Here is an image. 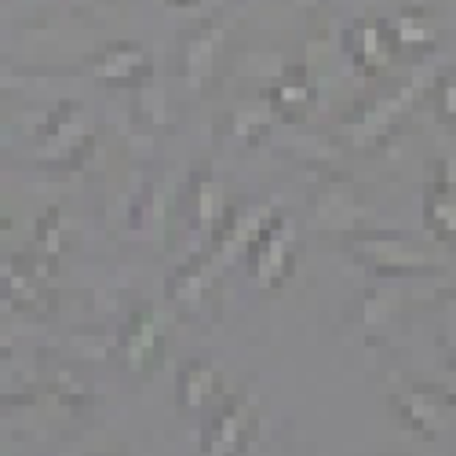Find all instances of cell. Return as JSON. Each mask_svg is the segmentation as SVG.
Returning a JSON list of instances; mask_svg holds the SVG:
<instances>
[{"label": "cell", "instance_id": "1", "mask_svg": "<svg viewBox=\"0 0 456 456\" xmlns=\"http://www.w3.org/2000/svg\"><path fill=\"white\" fill-rule=\"evenodd\" d=\"M296 259H299L296 234H292V226L281 219V223H267L252 238L248 271L263 289H281L296 274Z\"/></svg>", "mask_w": 456, "mask_h": 456}, {"label": "cell", "instance_id": "4", "mask_svg": "<svg viewBox=\"0 0 456 456\" xmlns=\"http://www.w3.org/2000/svg\"><path fill=\"white\" fill-rule=\"evenodd\" d=\"M424 226H428L435 238L456 245V190H452L449 183H431V186H428V198H424Z\"/></svg>", "mask_w": 456, "mask_h": 456}, {"label": "cell", "instance_id": "10", "mask_svg": "<svg viewBox=\"0 0 456 456\" xmlns=\"http://www.w3.org/2000/svg\"><path fill=\"white\" fill-rule=\"evenodd\" d=\"M165 4H168V8H194L198 0H165Z\"/></svg>", "mask_w": 456, "mask_h": 456}, {"label": "cell", "instance_id": "3", "mask_svg": "<svg viewBox=\"0 0 456 456\" xmlns=\"http://www.w3.org/2000/svg\"><path fill=\"white\" fill-rule=\"evenodd\" d=\"M347 48H351L354 66L365 69V73L387 69V62L398 55L395 29L384 19H362V22H354L351 26V37H347Z\"/></svg>", "mask_w": 456, "mask_h": 456}, {"label": "cell", "instance_id": "8", "mask_svg": "<svg viewBox=\"0 0 456 456\" xmlns=\"http://www.w3.org/2000/svg\"><path fill=\"white\" fill-rule=\"evenodd\" d=\"M289 99H299V102L307 106V110H311V102H314V88H311V81L303 77V73H296V69H292L289 77H285V81L274 88V110L281 113V110L289 106Z\"/></svg>", "mask_w": 456, "mask_h": 456}, {"label": "cell", "instance_id": "5", "mask_svg": "<svg viewBox=\"0 0 456 456\" xmlns=\"http://www.w3.org/2000/svg\"><path fill=\"white\" fill-rule=\"evenodd\" d=\"M146 69H150V62L139 45H110L95 66V73L106 81H132V73H146Z\"/></svg>", "mask_w": 456, "mask_h": 456}, {"label": "cell", "instance_id": "9", "mask_svg": "<svg viewBox=\"0 0 456 456\" xmlns=\"http://www.w3.org/2000/svg\"><path fill=\"white\" fill-rule=\"evenodd\" d=\"M456 118V69L442 81V121Z\"/></svg>", "mask_w": 456, "mask_h": 456}, {"label": "cell", "instance_id": "6", "mask_svg": "<svg viewBox=\"0 0 456 456\" xmlns=\"http://www.w3.org/2000/svg\"><path fill=\"white\" fill-rule=\"evenodd\" d=\"M216 391H219V376L208 365H201V362H190L186 372L179 376V402L194 405V409L208 405Z\"/></svg>", "mask_w": 456, "mask_h": 456}, {"label": "cell", "instance_id": "2", "mask_svg": "<svg viewBox=\"0 0 456 456\" xmlns=\"http://www.w3.org/2000/svg\"><path fill=\"white\" fill-rule=\"evenodd\" d=\"M256 405L248 398H226L216 412L212 420L205 424V452L208 456H238L248 449L252 435H256Z\"/></svg>", "mask_w": 456, "mask_h": 456}, {"label": "cell", "instance_id": "7", "mask_svg": "<svg viewBox=\"0 0 456 456\" xmlns=\"http://www.w3.org/2000/svg\"><path fill=\"white\" fill-rule=\"evenodd\" d=\"M391 29H395V45H398V52H409V48H416V52H431L435 41H438V33H435L420 15H398V19L391 22Z\"/></svg>", "mask_w": 456, "mask_h": 456}]
</instances>
